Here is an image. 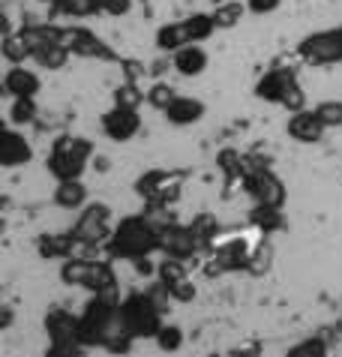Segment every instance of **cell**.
Returning a JSON list of instances; mask_svg holds the SVG:
<instances>
[{"mask_svg":"<svg viewBox=\"0 0 342 357\" xmlns=\"http://www.w3.org/2000/svg\"><path fill=\"white\" fill-rule=\"evenodd\" d=\"M297 57L309 66H334L342 63V24L330 31H315L300 39Z\"/></svg>","mask_w":342,"mask_h":357,"instance_id":"ba28073f","label":"cell"},{"mask_svg":"<svg viewBox=\"0 0 342 357\" xmlns=\"http://www.w3.org/2000/svg\"><path fill=\"white\" fill-rule=\"evenodd\" d=\"M253 225L258 228L261 234H270L276 228H283V207H265V204H255L253 207Z\"/></svg>","mask_w":342,"mask_h":357,"instance_id":"83f0119b","label":"cell"},{"mask_svg":"<svg viewBox=\"0 0 342 357\" xmlns=\"http://www.w3.org/2000/svg\"><path fill=\"white\" fill-rule=\"evenodd\" d=\"M174 99H177V91L171 84H165V82L150 84V91H147V105L150 108H156V112H165V108L174 102Z\"/></svg>","mask_w":342,"mask_h":357,"instance_id":"f546056e","label":"cell"},{"mask_svg":"<svg viewBox=\"0 0 342 357\" xmlns=\"http://www.w3.org/2000/svg\"><path fill=\"white\" fill-rule=\"evenodd\" d=\"M315 112L321 114V121H325L330 130H336V126H342V102H336V99H327V102L315 105Z\"/></svg>","mask_w":342,"mask_h":357,"instance_id":"836d02e7","label":"cell"},{"mask_svg":"<svg viewBox=\"0 0 342 357\" xmlns=\"http://www.w3.org/2000/svg\"><path fill=\"white\" fill-rule=\"evenodd\" d=\"M165 301H171V294L159 280H156V289L126 294L120 301V327L133 340H156L159 327L165 324L163 321Z\"/></svg>","mask_w":342,"mask_h":357,"instance_id":"6da1fadb","label":"cell"},{"mask_svg":"<svg viewBox=\"0 0 342 357\" xmlns=\"http://www.w3.org/2000/svg\"><path fill=\"white\" fill-rule=\"evenodd\" d=\"M168 294H171V301H180V303H186V301H193L195 297V285H193V280H180V282H174V285H168Z\"/></svg>","mask_w":342,"mask_h":357,"instance_id":"8d00e7d4","label":"cell"},{"mask_svg":"<svg viewBox=\"0 0 342 357\" xmlns=\"http://www.w3.org/2000/svg\"><path fill=\"white\" fill-rule=\"evenodd\" d=\"M133 3L135 0H103V13L112 15V18H124L133 13Z\"/></svg>","mask_w":342,"mask_h":357,"instance_id":"74e56055","label":"cell"},{"mask_svg":"<svg viewBox=\"0 0 342 357\" xmlns=\"http://www.w3.org/2000/svg\"><path fill=\"white\" fill-rule=\"evenodd\" d=\"M142 102H147V93H142V87L133 82H124L114 91V105H126V108H138Z\"/></svg>","mask_w":342,"mask_h":357,"instance_id":"4dcf8cb0","label":"cell"},{"mask_svg":"<svg viewBox=\"0 0 342 357\" xmlns=\"http://www.w3.org/2000/svg\"><path fill=\"white\" fill-rule=\"evenodd\" d=\"M45 331L48 340H52V354H75V351H87L82 340H78V319L73 312L54 306L52 312L45 315Z\"/></svg>","mask_w":342,"mask_h":357,"instance_id":"30bf717a","label":"cell"},{"mask_svg":"<svg viewBox=\"0 0 342 357\" xmlns=\"http://www.w3.org/2000/svg\"><path fill=\"white\" fill-rule=\"evenodd\" d=\"M0 54H3L6 63H27V61H34V48L27 45V39L22 36V31L3 33V39H0Z\"/></svg>","mask_w":342,"mask_h":357,"instance_id":"cb8c5ba5","label":"cell"},{"mask_svg":"<svg viewBox=\"0 0 342 357\" xmlns=\"http://www.w3.org/2000/svg\"><path fill=\"white\" fill-rule=\"evenodd\" d=\"M52 9H54V15L82 22V18H94L103 13V0H54Z\"/></svg>","mask_w":342,"mask_h":357,"instance_id":"603a6c76","label":"cell"},{"mask_svg":"<svg viewBox=\"0 0 342 357\" xmlns=\"http://www.w3.org/2000/svg\"><path fill=\"white\" fill-rule=\"evenodd\" d=\"M201 246H205V243H201L198 237L193 234V228H189V225H177V222L163 225V250H159V252L189 261L201 250Z\"/></svg>","mask_w":342,"mask_h":357,"instance_id":"2e32d148","label":"cell"},{"mask_svg":"<svg viewBox=\"0 0 342 357\" xmlns=\"http://www.w3.org/2000/svg\"><path fill=\"white\" fill-rule=\"evenodd\" d=\"M73 237L78 243V250H96V246H105L108 237L114 231V220H112V207L105 202H87L82 211H78V220L73 222Z\"/></svg>","mask_w":342,"mask_h":357,"instance_id":"52a82bcc","label":"cell"},{"mask_svg":"<svg viewBox=\"0 0 342 357\" xmlns=\"http://www.w3.org/2000/svg\"><path fill=\"white\" fill-rule=\"evenodd\" d=\"M9 324H13V310L3 306V319H0V331H9Z\"/></svg>","mask_w":342,"mask_h":357,"instance_id":"ab89813d","label":"cell"},{"mask_svg":"<svg viewBox=\"0 0 342 357\" xmlns=\"http://www.w3.org/2000/svg\"><path fill=\"white\" fill-rule=\"evenodd\" d=\"M36 117H39L36 96H18V99H13V105H9V123H13V126H30V123H36Z\"/></svg>","mask_w":342,"mask_h":357,"instance_id":"4316f807","label":"cell"},{"mask_svg":"<svg viewBox=\"0 0 342 357\" xmlns=\"http://www.w3.org/2000/svg\"><path fill=\"white\" fill-rule=\"evenodd\" d=\"M60 280L90 294H117V273L108 261H94L87 255H69L60 264Z\"/></svg>","mask_w":342,"mask_h":357,"instance_id":"5b68a950","label":"cell"},{"mask_svg":"<svg viewBox=\"0 0 342 357\" xmlns=\"http://www.w3.org/2000/svg\"><path fill=\"white\" fill-rule=\"evenodd\" d=\"M249 13L246 3H240V0H223V3L214 6V24L216 31H231V27H237L240 22H244V15Z\"/></svg>","mask_w":342,"mask_h":357,"instance_id":"d4e9b609","label":"cell"},{"mask_svg":"<svg viewBox=\"0 0 342 357\" xmlns=\"http://www.w3.org/2000/svg\"><path fill=\"white\" fill-rule=\"evenodd\" d=\"M330 126L321 121V114L315 112V108H300V112H291L288 123H285V132L291 142L297 144H318L325 142Z\"/></svg>","mask_w":342,"mask_h":357,"instance_id":"5bb4252c","label":"cell"},{"mask_svg":"<svg viewBox=\"0 0 342 357\" xmlns=\"http://www.w3.org/2000/svg\"><path fill=\"white\" fill-rule=\"evenodd\" d=\"M99 126H103L105 138H112V142H117V144H126L142 132V114H138V108L112 105L103 117H99Z\"/></svg>","mask_w":342,"mask_h":357,"instance_id":"4fadbf2b","label":"cell"},{"mask_svg":"<svg viewBox=\"0 0 342 357\" xmlns=\"http://www.w3.org/2000/svg\"><path fill=\"white\" fill-rule=\"evenodd\" d=\"M75 250H78V243H75L73 231L43 234L36 241V252H39V259H45V261H64V259H69V255H75Z\"/></svg>","mask_w":342,"mask_h":357,"instance_id":"44dd1931","label":"cell"},{"mask_svg":"<svg viewBox=\"0 0 342 357\" xmlns=\"http://www.w3.org/2000/svg\"><path fill=\"white\" fill-rule=\"evenodd\" d=\"M189 228H193V234L198 237L201 243H214V237H216V231H219V222H216L210 213H198L195 220L189 222Z\"/></svg>","mask_w":342,"mask_h":357,"instance_id":"1f68e13d","label":"cell"},{"mask_svg":"<svg viewBox=\"0 0 342 357\" xmlns=\"http://www.w3.org/2000/svg\"><path fill=\"white\" fill-rule=\"evenodd\" d=\"M105 250H108V259H120V261L144 259V255H154L163 250V228L144 213L124 216L114 225Z\"/></svg>","mask_w":342,"mask_h":357,"instance_id":"7a4b0ae2","label":"cell"},{"mask_svg":"<svg viewBox=\"0 0 342 357\" xmlns=\"http://www.w3.org/2000/svg\"><path fill=\"white\" fill-rule=\"evenodd\" d=\"M96 147L84 135H57L45 156V168L54 181H75L94 162Z\"/></svg>","mask_w":342,"mask_h":357,"instance_id":"277c9868","label":"cell"},{"mask_svg":"<svg viewBox=\"0 0 342 357\" xmlns=\"http://www.w3.org/2000/svg\"><path fill=\"white\" fill-rule=\"evenodd\" d=\"M283 108H288V114L291 112H300V108H306V93H304V87H300V82H295L285 91L283 96Z\"/></svg>","mask_w":342,"mask_h":357,"instance_id":"e575fe53","label":"cell"},{"mask_svg":"<svg viewBox=\"0 0 342 357\" xmlns=\"http://www.w3.org/2000/svg\"><path fill=\"white\" fill-rule=\"evenodd\" d=\"M295 82H297V75H295V69L291 66H274L255 82V96L265 99V102L283 105V96Z\"/></svg>","mask_w":342,"mask_h":357,"instance_id":"e0dca14e","label":"cell"},{"mask_svg":"<svg viewBox=\"0 0 342 357\" xmlns=\"http://www.w3.org/2000/svg\"><path fill=\"white\" fill-rule=\"evenodd\" d=\"M69 57H73V52H69L66 45L54 43V45L36 48V52H34V63H36L39 69H48V73H60V69L69 63Z\"/></svg>","mask_w":342,"mask_h":357,"instance_id":"484cf974","label":"cell"},{"mask_svg":"<svg viewBox=\"0 0 342 357\" xmlns=\"http://www.w3.org/2000/svg\"><path fill=\"white\" fill-rule=\"evenodd\" d=\"M87 202L90 198H87V186L82 183V177H75V181H57V190H54L57 207H64V211H82Z\"/></svg>","mask_w":342,"mask_h":357,"instance_id":"7402d4cb","label":"cell"},{"mask_svg":"<svg viewBox=\"0 0 342 357\" xmlns=\"http://www.w3.org/2000/svg\"><path fill=\"white\" fill-rule=\"evenodd\" d=\"M3 93L9 99H18V96H36L43 91V78H39L34 69H27L24 63H9V69L3 73Z\"/></svg>","mask_w":342,"mask_h":357,"instance_id":"ac0fdd59","label":"cell"},{"mask_svg":"<svg viewBox=\"0 0 342 357\" xmlns=\"http://www.w3.org/2000/svg\"><path fill=\"white\" fill-rule=\"evenodd\" d=\"M216 33L214 15L210 13H193L180 22H168L156 31V48L165 54H174L177 48H184L189 43H205Z\"/></svg>","mask_w":342,"mask_h":357,"instance_id":"8992f818","label":"cell"},{"mask_svg":"<svg viewBox=\"0 0 342 357\" xmlns=\"http://www.w3.org/2000/svg\"><path fill=\"white\" fill-rule=\"evenodd\" d=\"M163 114H165V121H168L171 126H193V123H198L201 117L207 114V105L201 102V99H195V96L177 93V99L165 108Z\"/></svg>","mask_w":342,"mask_h":357,"instance_id":"ffe728a7","label":"cell"},{"mask_svg":"<svg viewBox=\"0 0 342 357\" xmlns=\"http://www.w3.org/2000/svg\"><path fill=\"white\" fill-rule=\"evenodd\" d=\"M207 63H210V54L201 48V43H189L171 54V69L184 78H198L207 69Z\"/></svg>","mask_w":342,"mask_h":357,"instance_id":"d6986e66","label":"cell"},{"mask_svg":"<svg viewBox=\"0 0 342 357\" xmlns=\"http://www.w3.org/2000/svg\"><path fill=\"white\" fill-rule=\"evenodd\" d=\"M156 345H159V351H168V354L180 351L184 349V331L177 324H163L156 333Z\"/></svg>","mask_w":342,"mask_h":357,"instance_id":"f1b7e54d","label":"cell"},{"mask_svg":"<svg viewBox=\"0 0 342 357\" xmlns=\"http://www.w3.org/2000/svg\"><path fill=\"white\" fill-rule=\"evenodd\" d=\"M246 6L253 15H270L283 6V0H246Z\"/></svg>","mask_w":342,"mask_h":357,"instance_id":"f35d334b","label":"cell"},{"mask_svg":"<svg viewBox=\"0 0 342 357\" xmlns=\"http://www.w3.org/2000/svg\"><path fill=\"white\" fill-rule=\"evenodd\" d=\"M135 192L154 207H168L180 198V174H171L165 168H150L135 181Z\"/></svg>","mask_w":342,"mask_h":357,"instance_id":"9c48e42d","label":"cell"},{"mask_svg":"<svg viewBox=\"0 0 342 357\" xmlns=\"http://www.w3.org/2000/svg\"><path fill=\"white\" fill-rule=\"evenodd\" d=\"M60 45H66L75 57H87V61H120L114 48L103 36H96L90 27H82V24H66Z\"/></svg>","mask_w":342,"mask_h":357,"instance_id":"8fae6325","label":"cell"},{"mask_svg":"<svg viewBox=\"0 0 342 357\" xmlns=\"http://www.w3.org/2000/svg\"><path fill=\"white\" fill-rule=\"evenodd\" d=\"M120 333V301L117 294H94L84 303V312L78 315V340L84 349H108Z\"/></svg>","mask_w":342,"mask_h":357,"instance_id":"3957f363","label":"cell"},{"mask_svg":"<svg viewBox=\"0 0 342 357\" xmlns=\"http://www.w3.org/2000/svg\"><path fill=\"white\" fill-rule=\"evenodd\" d=\"M117 63H120V69H124V82H133V84H142L144 73H150V69H144L142 61H124V57H120Z\"/></svg>","mask_w":342,"mask_h":357,"instance_id":"d590c367","label":"cell"},{"mask_svg":"<svg viewBox=\"0 0 342 357\" xmlns=\"http://www.w3.org/2000/svg\"><path fill=\"white\" fill-rule=\"evenodd\" d=\"M327 340L321 333H315V336H309V340H300L297 345H291L288 349V354H327Z\"/></svg>","mask_w":342,"mask_h":357,"instance_id":"d6a6232c","label":"cell"},{"mask_svg":"<svg viewBox=\"0 0 342 357\" xmlns=\"http://www.w3.org/2000/svg\"><path fill=\"white\" fill-rule=\"evenodd\" d=\"M244 190L249 192V198H253L255 204H265V207H283L285 204V183L279 181V177L270 172V168H255V172L246 174V183Z\"/></svg>","mask_w":342,"mask_h":357,"instance_id":"7c38bea8","label":"cell"},{"mask_svg":"<svg viewBox=\"0 0 342 357\" xmlns=\"http://www.w3.org/2000/svg\"><path fill=\"white\" fill-rule=\"evenodd\" d=\"M34 160V144H30V138L18 130V126L9 123L3 132H0V165L6 168V172H13V168H24L30 165Z\"/></svg>","mask_w":342,"mask_h":357,"instance_id":"9a60e30c","label":"cell"}]
</instances>
